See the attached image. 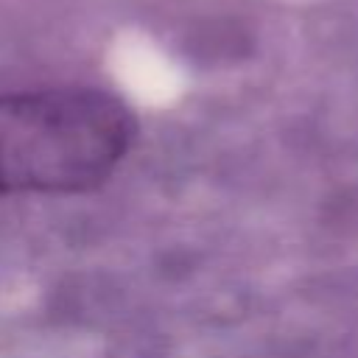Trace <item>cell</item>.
<instances>
[{
    "label": "cell",
    "mask_w": 358,
    "mask_h": 358,
    "mask_svg": "<svg viewBox=\"0 0 358 358\" xmlns=\"http://www.w3.org/2000/svg\"><path fill=\"white\" fill-rule=\"evenodd\" d=\"M137 134L123 101L90 87L0 95V199L101 187Z\"/></svg>",
    "instance_id": "cell-1"
}]
</instances>
